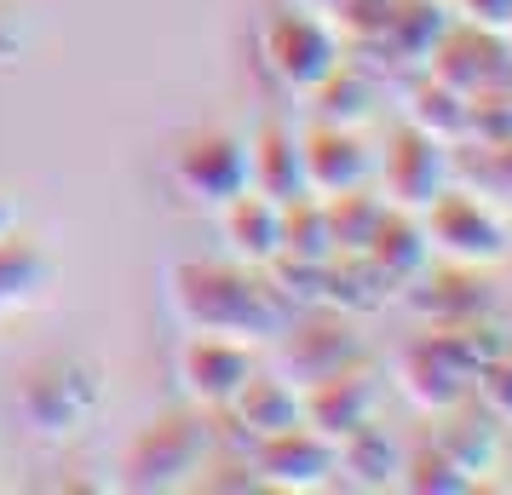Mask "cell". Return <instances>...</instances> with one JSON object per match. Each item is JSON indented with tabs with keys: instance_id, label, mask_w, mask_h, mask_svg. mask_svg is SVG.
I'll use <instances>...</instances> for the list:
<instances>
[{
	"instance_id": "obj_31",
	"label": "cell",
	"mask_w": 512,
	"mask_h": 495,
	"mask_svg": "<svg viewBox=\"0 0 512 495\" xmlns=\"http://www.w3.org/2000/svg\"><path fill=\"white\" fill-rule=\"evenodd\" d=\"M472 403H478L501 432H512V352L489 357L484 369L472 375Z\"/></svg>"
},
{
	"instance_id": "obj_16",
	"label": "cell",
	"mask_w": 512,
	"mask_h": 495,
	"mask_svg": "<svg viewBox=\"0 0 512 495\" xmlns=\"http://www.w3.org/2000/svg\"><path fill=\"white\" fill-rule=\"evenodd\" d=\"M219 231H225L231 260L254 265V271L282 260V202L259 196V190H242L236 202L219 208Z\"/></svg>"
},
{
	"instance_id": "obj_13",
	"label": "cell",
	"mask_w": 512,
	"mask_h": 495,
	"mask_svg": "<svg viewBox=\"0 0 512 495\" xmlns=\"http://www.w3.org/2000/svg\"><path fill=\"white\" fill-rule=\"evenodd\" d=\"M300 156H305V190L328 202V196H346V190H363L374 179V150L363 144V133L351 127H311L300 139Z\"/></svg>"
},
{
	"instance_id": "obj_18",
	"label": "cell",
	"mask_w": 512,
	"mask_h": 495,
	"mask_svg": "<svg viewBox=\"0 0 512 495\" xmlns=\"http://www.w3.org/2000/svg\"><path fill=\"white\" fill-rule=\"evenodd\" d=\"M231 421L248 432V438H277V432H288V426L305 421V403H300V386L282 375H248L242 380V392L231 398Z\"/></svg>"
},
{
	"instance_id": "obj_15",
	"label": "cell",
	"mask_w": 512,
	"mask_h": 495,
	"mask_svg": "<svg viewBox=\"0 0 512 495\" xmlns=\"http://www.w3.org/2000/svg\"><path fill=\"white\" fill-rule=\"evenodd\" d=\"M24 415L35 432H52V438H64L81 426V415L98 403V380H87L81 369H35L24 380Z\"/></svg>"
},
{
	"instance_id": "obj_9",
	"label": "cell",
	"mask_w": 512,
	"mask_h": 495,
	"mask_svg": "<svg viewBox=\"0 0 512 495\" xmlns=\"http://www.w3.org/2000/svg\"><path fill=\"white\" fill-rule=\"evenodd\" d=\"M173 179L185 190L196 208H225L248 190V139L236 133H196L185 139L179 162H173Z\"/></svg>"
},
{
	"instance_id": "obj_24",
	"label": "cell",
	"mask_w": 512,
	"mask_h": 495,
	"mask_svg": "<svg viewBox=\"0 0 512 495\" xmlns=\"http://www.w3.org/2000/svg\"><path fill=\"white\" fill-rule=\"evenodd\" d=\"M409 127L432 133V139L449 144V150H461L466 127H472V98H466L461 87L438 81V75H426L415 93H409Z\"/></svg>"
},
{
	"instance_id": "obj_6",
	"label": "cell",
	"mask_w": 512,
	"mask_h": 495,
	"mask_svg": "<svg viewBox=\"0 0 512 495\" xmlns=\"http://www.w3.org/2000/svg\"><path fill=\"white\" fill-rule=\"evenodd\" d=\"M374 179H380V196H386V208H403V213H426L438 202L443 190L455 185V150L438 144L432 133H420V127H397L386 150L374 156Z\"/></svg>"
},
{
	"instance_id": "obj_25",
	"label": "cell",
	"mask_w": 512,
	"mask_h": 495,
	"mask_svg": "<svg viewBox=\"0 0 512 495\" xmlns=\"http://www.w3.org/2000/svg\"><path fill=\"white\" fill-rule=\"evenodd\" d=\"M52 288V260L35 248V242H18V236H0V317L35 306Z\"/></svg>"
},
{
	"instance_id": "obj_2",
	"label": "cell",
	"mask_w": 512,
	"mask_h": 495,
	"mask_svg": "<svg viewBox=\"0 0 512 495\" xmlns=\"http://www.w3.org/2000/svg\"><path fill=\"white\" fill-rule=\"evenodd\" d=\"M426 225V242H432V260L443 265H472V271H495V265L512 260V225L501 202L484 196L472 185H449L420 213Z\"/></svg>"
},
{
	"instance_id": "obj_32",
	"label": "cell",
	"mask_w": 512,
	"mask_h": 495,
	"mask_svg": "<svg viewBox=\"0 0 512 495\" xmlns=\"http://www.w3.org/2000/svg\"><path fill=\"white\" fill-rule=\"evenodd\" d=\"M501 139H512V87H484V93H472L466 144H501Z\"/></svg>"
},
{
	"instance_id": "obj_3",
	"label": "cell",
	"mask_w": 512,
	"mask_h": 495,
	"mask_svg": "<svg viewBox=\"0 0 512 495\" xmlns=\"http://www.w3.org/2000/svg\"><path fill=\"white\" fill-rule=\"evenodd\" d=\"M472 375H478V363H472V352L461 346L455 329L415 334L392 363L397 392L415 403L420 415H449V409H461V403L472 398Z\"/></svg>"
},
{
	"instance_id": "obj_4",
	"label": "cell",
	"mask_w": 512,
	"mask_h": 495,
	"mask_svg": "<svg viewBox=\"0 0 512 495\" xmlns=\"http://www.w3.org/2000/svg\"><path fill=\"white\" fill-rule=\"evenodd\" d=\"M259 52H265V70L277 75L288 93H305V98L346 64L340 29L328 18H317V12H277L259 29Z\"/></svg>"
},
{
	"instance_id": "obj_36",
	"label": "cell",
	"mask_w": 512,
	"mask_h": 495,
	"mask_svg": "<svg viewBox=\"0 0 512 495\" xmlns=\"http://www.w3.org/2000/svg\"><path fill=\"white\" fill-rule=\"evenodd\" d=\"M507 352H512V334H507Z\"/></svg>"
},
{
	"instance_id": "obj_5",
	"label": "cell",
	"mask_w": 512,
	"mask_h": 495,
	"mask_svg": "<svg viewBox=\"0 0 512 495\" xmlns=\"http://www.w3.org/2000/svg\"><path fill=\"white\" fill-rule=\"evenodd\" d=\"M208 444L213 432L202 415H162L150 421L127 449V490L162 495V490H185L196 484V472L208 467Z\"/></svg>"
},
{
	"instance_id": "obj_17",
	"label": "cell",
	"mask_w": 512,
	"mask_h": 495,
	"mask_svg": "<svg viewBox=\"0 0 512 495\" xmlns=\"http://www.w3.org/2000/svg\"><path fill=\"white\" fill-rule=\"evenodd\" d=\"M438 421H443V426H438V438H432V444H438L443 455H449V461H455V467L472 478V484H484L489 472L501 467V438H507V432L489 421V415H484L472 398H466L461 409L438 415Z\"/></svg>"
},
{
	"instance_id": "obj_34",
	"label": "cell",
	"mask_w": 512,
	"mask_h": 495,
	"mask_svg": "<svg viewBox=\"0 0 512 495\" xmlns=\"http://www.w3.org/2000/svg\"><path fill=\"white\" fill-rule=\"evenodd\" d=\"M455 24L489 29V35H512V0H455Z\"/></svg>"
},
{
	"instance_id": "obj_10",
	"label": "cell",
	"mask_w": 512,
	"mask_h": 495,
	"mask_svg": "<svg viewBox=\"0 0 512 495\" xmlns=\"http://www.w3.org/2000/svg\"><path fill=\"white\" fill-rule=\"evenodd\" d=\"M300 403H305V426L340 444L351 432H363L369 421H380V375L369 363H351L340 375H323L317 386H305Z\"/></svg>"
},
{
	"instance_id": "obj_26",
	"label": "cell",
	"mask_w": 512,
	"mask_h": 495,
	"mask_svg": "<svg viewBox=\"0 0 512 495\" xmlns=\"http://www.w3.org/2000/svg\"><path fill=\"white\" fill-rule=\"evenodd\" d=\"M311 98H317V121H323V127H351V133H363L374 121V81L346 70V64L328 75Z\"/></svg>"
},
{
	"instance_id": "obj_29",
	"label": "cell",
	"mask_w": 512,
	"mask_h": 495,
	"mask_svg": "<svg viewBox=\"0 0 512 495\" xmlns=\"http://www.w3.org/2000/svg\"><path fill=\"white\" fill-rule=\"evenodd\" d=\"M397 490H409V495H472L478 484H472V478H466L438 444H420V449L403 455V478H397Z\"/></svg>"
},
{
	"instance_id": "obj_22",
	"label": "cell",
	"mask_w": 512,
	"mask_h": 495,
	"mask_svg": "<svg viewBox=\"0 0 512 495\" xmlns=\"http://www.w3.org/2000/svg\"><path fill=\"white\" fill-rule=\"evenodd\" d=\"M403 455H409V449L397 444L380 421H369L363 432L340 438V478H346L351 490H397Z\"/></svg>"
},
{
	"instance_id": "obj_20",
	"label": "cell",
	"mask_w": 512,
	"mask_h": 495,
	"mask_svg": "<svg viewBox=\"0 0 512 495\" xmlns=\"http://www.w3.org/2000/svg\"><path fill=\"white\" fill-rule=\"evenodd\" d=\"M248 190L271 196V202H300L311 196L305 190V156H300V139L282 133V127H265L259 139H248Z\"/></svg>"
},
{
	"instance_id": "obj_12",
	"label": "cell",
	"mask_w": 512,
	"mask_h": 495,
	"mask_svg": "<svg viewBox=\"0 0 512 495\" xmlns=\"http://www.w3.org/2000/svg\"><path fill=\"white\" fill-rule=\"evenodd\" d=\"M254 375V352L242 340H213V334H190L179 352V386L196 409H231L242 380Z\"/></svg>"
},
{
	"instance_id": "obj_14",
	"label": "cell",
	"mask_w": 512,
	"mask_h": 495,
	"mask_svg": "<svg viewBox=\"0 0 512 495\" xmlns=\"http://www.w3.org/2000/svg\"><path fill=\"white\" fill-rule=\"evenodd\" d=\"M426 75H438V81H449V87H461L466 98L484 93V87H507L512 81V47H507V35L455 24L449 35H443V47L432 52Z\"/></svg>"
},
{
	"instance_id": "obj_35",
	"label": "cell",
	"mask_w": 512,
	"mask_h": 495,
	"mask_svg": "<svg viewBox=\"0 0 512 495\" xmlns=\"http://www.w3.org/2000/svg\"><path fill=\"white\" fill-rule=\"evenodd\" d=\"M12 231H18V202L0 190V236H12Z\"/></svg>"
},
{
	"instance_id": "obj_8",
	"label": "cell",
	"mask_w": 512,
	"mask_h": 495,
	"mask_svg": "<svg viewBox=\"0 0 512 495\" xmlns=\"http://www.w3.org/2000/svg\"><path fill=\"white\" fill-rule=\"evenodd\" d=\"M351 363H363V340L351 329L346 311H328L323 317H305V323H288L277 334V375L294 380V386H317L323 375H340Z\"/></svg>"
},
{
	"instance_id": "obj_11",
	"label": "cell",
	"mask_w": 512,
	"mask_h": 495,
	"mask_svg": "<svg viewBox=\"0 0 512 495\" xmlns=\"http://www.w3.org/2000/svg\"><path fill=\"white\" fill-rule=\"evenodd\" d=\"M409 306L432 323V329H461V323H484L495 311V283L489 271H472V265H443V271H420L409 283Z\"/></svg>"
},
{
	"instance_id": "obj_33",
	"label": "cell",
	"mask_w": 512,
	"mask_h": 495,
	"mask_svg": "<svg viewBox=\"0 0 512 495\" xmlns=\"http://www.w3.org/2000/svg\"><path fill=\"white\" fill-rule=\"evenodd\" d=\"M392 6L397 0H334L328 12H334V29H340V35H351V41H380Z\"/></svg>"
},
{
	"instance_id": "obj_23",
	"label": "cell",
	"mask_w": 512,
	"mask_h": 495,
	"mask_svg": "<svg viewBox=\"0 0 512 495\" xmlns=\"http://www.w3.org/2000/svg\"><path fill=\"white\" fill-rule=\"evenodd\" d=\"M397 288L374 271L363 254H334L323 265V306L328 311H346V317H363V311H380Z\"/></svg>"
},
{
	"instance_id": "obj_27",
	"label": "cell",
	"mask_w": 512,
	"mask_h": 495,
	"mask_svg": "<svg viewBox=\"0 0 512 495\" xmlns=\"http://www.w3.org/2000/svg\"><path fill=\"white\" fill-rule=\"evenodd\" d=\"M323 213L328 231H334V254H363L380 231V219H386V196H369V185H363L346 190V196H328Z\"/></svg>"
},
{
	"instance_id": "obj_7",
	"label": "cell",
	"mask_w": 512,
	"mask_h": 495,
	"mask_svg": "<svg viewBox=\"0 0 512 495\" xmlns=\"http://www.w3.org/2000/svg\"><path fill=\"white\" fill-rule=\"evenodd\" d=\"M248 467H254L259 490L317 495L328 484H340V444L300 421V426H288V432H277V438H259Z\"/></svg>"
},
{
	"instance_id": "obj_30",
	"label": "cell",
	"mask_w": 512,
	"mask_h": 495,
	"mask_svg": "<svg viewBox=\"0 0 512 495\" xmlns=\"http://www.w3.org/2000/svg\"><path fill=\"white\" fill-rule=\"evenodd\" d=\"M472 150H478L472 162L455 156V185H472V190H484V196H495V202H512V139L472 144Z\"/></svg>"
},
{
	"instance_id": "obj_1",
	"label": "cell",
	"mask_w": 512,
	"mask_h": 495,
	"mask_svg": "<svg viewBox=\"0 0 512 495\" xmlns=\"http://www.w3.org/2000/svg\"><path fill=\"white\" fill-rule=\"evenodd\" d=\"M173 311L190 334L265 346L288 329V300L277 283H259L242 260H185L173 265Z\"/></svg>"
},
{
	"instance_id": "obj_28",
	"label": "cell",
	"mask_w": 512,
	"mask_h": 495,
	"mask_svg": "<svg viewBox=\"0 0 512 495\" xmlns=\"http://www.w3.org/2000/svg\"><path fill=\"white\" fill-rule=\"evenodd\" d=\"M282 260H300V265L334 260V231H328V213L317 196H300V202L282 208Z\"/></svg>"
},
{
	"instance_id": "obj_21",
	"label": "cell",
	"mask_w": 512,
	"mask_h": 495,
	"mask_svg": "<svg viewBox=\"0 0 512 495\" xmlns=\"http://www.w3.org/2000/svg\"><path fill=\"white\" fill-rule=\"evenodd\" d=\"M449 29H455V12L443 0H397L386 29H380V47L403 64H432V52L443 47Z\"/></svg>"
},
{
	"instance_id": "obj_19",
	"label": "cell",
	"mask_w": 512,
	"mask_h": 495,
	"mask_svg": "<svg viewBox=\"0 0 512 495\" xmlns=\"http://www.w3.org/2000/svg\"><path fill=\"white\" fill-rule=\"evenodd\" d=\"M363 260H369L392 288H409L420 271L432 265V242H426V225H420V213L386 208L380 231H374V242L363 248Z\"/></svg>"
}]
</instances>
